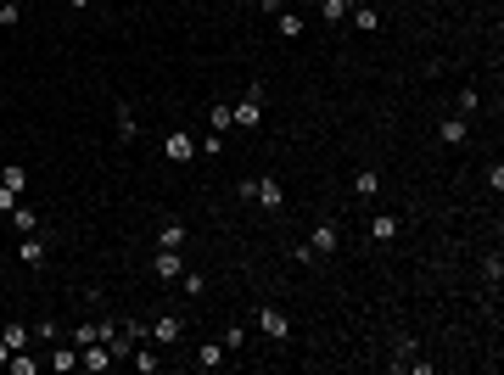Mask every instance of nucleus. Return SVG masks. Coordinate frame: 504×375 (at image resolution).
<instances>
[{
	"mask_svg": "<svg viewBox=\"0 0 504 375\" xmlns=\"http://www.w3.org/2000/svg\"><path fill=\"white\" fill-rule=\"evenodd\" d=\"M0 213H17V191L11 185H0Z\"/></svg>",
	"mask_w": 504,
	"mask_h": 375,
	"instance_id": "c85d7f7f",
	"label": "nucleus"
},
{
	"mask_svg": "<svg viewBox=\"0 0 504 375\" xmlns=\"http://www.w3.org/2000/svg\"><path fill=\"white\" fill-rule=\"evenodd\" d=\"M11 230H17V235H34V230H40V219H34L28 208H17V213H11Z\"/></svg>",
	"mask_w": 504,
	"mask_h": 375,
	"instance_id": "a211bd4d",
	"label": "nucleus"
},
{
	"mask_svg": "<svg viewBox=\"0 0 504 375\" xmlns=\"http://www.w3.org/2000/svg\"><path fill=\"white\" fill-rule=\"evenodd\" d=\"M23 263H45V241H40V235L23 241Z\"/></svg>",
	"mask_w": 504,
	"mask_h": 375,
	"instance_id": "6ab92c4d",
	"label": "nucleus"
},
{
	"mask_svg": "<svg viewBox=\"0 0 504 375\" xmlns=\"http://www.w3.org/2000/svg\"><path fill=\"white\" fill-rule=\"evenodd\" d=\"M51 370H78V347H51Z\"/></svg>",
	"mask_w": 504,
	"mask_h": 375,
	"instance_id": "ddd939ff",
	"label": "nucleus"
},
{
	"mask_svg": "<svg viewBox=\"0 0 504 375\" xmlns=\"http://www.w3.org/2000/svg\"><path fill=\"white\" fill-rule=\"evenodd\" d=\"M252 202H264V208L275 213V208L286 202V191H281V179H258V191H252Z\"/></svg>",
	"mask_w": 504,
	"mask_h": 375,
	"instance_id": "39448f33",
	"label": "nucleus"
},
{
	"mask_svg": "<svg viewBox=\"0 0 504 375\" xmlns=\"http://www.w3.org/2000/svg\"><path fill=\"white\" fill-rule=\"evenodd\" d=\"M0 185H11V191H23V185H28V168H23V162H11V168H0Z\"/></svg>",
	"mask_w": 504,
	"mask_h": 375,
	"instance_id": "2eb2a0df",
	"label": "nucleus"
},
{
	"mask_svg": "<svg viewBox=\"0 0 504 375\" xmlns=\"http://www.w3.org/2000/svg\"><path fill=\"white\" fill-rule=\"evenodd\" d=\"M258 107H264V84H247V101L230 107V118H235L241 129H252V124H258Z\"/></svg>",
	"mask_w": 504,
	"mask_h": 375,
	"instance_id": "f257e3e1",
	"label": "nucleus"
},
{
	"mask_svg": "<svg viewBox=\"0 0 504 375\" xmlns=\"http://www.w3.org/2000/svg\"><path fill=\"white\" fill-rule=\"evenodd\" d=\"M241 342H247V325H230V331H224V347H230V353H241Z\"/></svg>",
	"mask_w": 504,
	"mask_h": 375,
	"instance_id": "b1692460",
	"label": "nucleus"
},
{
	"mask_svg": "<svg viewBox=\"0 0 504 375\" xmlns=\"http://www.w3.org/2000/svg\"><path fill=\"white\" fill-rule=\"evenodd\" d=\"M17 17H23V6H17V0H6V6H0V28H11Z\"/></svg>",
	"mask_w": 504,
	"mask_h": 375,
	"instance_id": "bb28decb",
	"label": "nucleus"
},
{
	"mask_svg": "<svg viewBox=\"0 0 504 375\" xmlns=\"http://www.w3.org/2000/svg\"><path fill=\"white\" fill-rule=\"evenodd\" d=\"M180 280H185V292H191V297H202V292H208V280H202V275H197V269H185V275H180Z\"/></svg>",
	"mask_w": 504,
	"mask_h": 375,
	"instance_id": "5701e85b",
	"label": "nucleus"
},
{
	"mask_svg": "<svg viewBox=\"0 0 504 375\" xmlns=\"http://www.w3.org/2000/svg\"><path fill=\"white\" fill-rule=\"evenodd\" d=\"M78 370H112V353H107V342H90V347H84V353H78Z\"/></svg>",
	"mask_w": 504,
	"mask_h": 375,
	"instance_id": "7ed1b4c3",
	"label": "nucleus"
},
{
	"mask_svg": "<svg viewBox=\"0 0 504 375\" xmlns=\"http://www.w3.org/2000/svg\"><path fill=\"white\" fill-rule=\"evenodd\" d=\"M157 246H168V252H180V246H185V225H163V235H157Z\"/></svg>",
	"mask_w": 504,
	"mask_h": 375,
	"instance_id": "4468645a",
	"label": "nucleus"
},
{
	"mask_svg": "<svg viewBox=\"0 0 504 375\" xmlns=\"http://www.w3.org/2000/svg\"><path fill=\"white\" fill-rule=\"evenodd\" d=\"M118 141H135V112L118 107Z\"/></svg>",
	"mask_w": 504,
	"mask_h": 375,
	"instance_id": "4be33fe9",
	"label": "nucleus"
},
{
	"mask_svg": "<svg viewBox=\"0 0 504 375\" xmlns=\"http://www.w3.org/2000/svg\"><path fill=\"white\" fill-rule=\"evenodd\" d=\"M68 6H90V0H68Z\"/></svg>",
	"mask_w": 504,
	"mask_h": 375,
	"instance_id": "7c9ffc66",
	"label": "nucleus"
},
{
	"mask_svg": "<svg viewBox=\"0 0 504 375\" xmlns=\"http://www.w3.org/2000/svg\"><path fill=\"white\" fill-rule=\"evenodd\" d=\"M208 118H213V129H218V135H224V129H235V118H230V107H213Z\"/></svg>",
	"mask_w": 504,
	"mask_h": 375,
	"instance_id": "a878e982",
	"label": "nucleus"
},
{
	"mask_svg": "<svg viewBox=\"0 0 504 375\" xmlns=\"http://www.w3.org/2000/svg\"><path fill=\"white\" fill-rule=\"evenodd\" d=\"M28 336H34L28 325H6V347H11V353H23V347H28Z\"/></svg>",
	"mask_w": 504,
	"mask_h": 375,
	"instance_id": "dca6fc26",
	"label": "nucleus"
},
{
	"mask_svg": "<svg viewBox=\"0 0 504 375\" xmlns=\"http://www.w3.org/2000/svg\"><path fill=\"white\" fill-rule=\"evenodd\" d=\"M443 141H448V146H465V141H471L465 118H443Z\"/></svg>",
	"mask_w": 504,
	"mask_h": 375,
	"instance_id": "1a4fd4ad",
	"label": "nucleus"
},
{
	"mask_svg": "<svg viewBox=\"0 0 504 375\" xmlns=\"http://www.w3.org/2000/svg\"><path fill=\"white\" fill-rule=\"evenodd\" d=\"M151 275H157V280H180V275H185L180 252H168V246H163V252H157V263H151Z\"/></svg>",
	"mask_w": 504,
	"mask_h": 375,
	"instance_id": "20e7f679",
	"label": "nucleus"
},
{
	"mask_svg": "<svg viewBox=\"0 0 504 375\" xmlns=\"http://www.w3.org/2000/svg\"><path fill=\"white\" fill-rule=\"evenodd\" d=\"M163 151H168L174 162H185V157H197V141H191V135H168V141H163Z\"/></svg>",
	"mask_w": 504,
	"mask_h": 375,
	"instance_id": "6e6552de",
	"label": "nucleus"
},
{
	"mask_svg": "<svg viewBox=\"0 0 504 375\" xmlns=\"http://www.w3.org/2000/svg\"><path fill=\"white\" fill-rule=\"evenodd\" d=\"M303 34V17L297 11H281V40H297Z\"/></svg>",
	"mask_w": 504,
	"mask_h": 375,
	"instance_id": "412c9836",
	"label": "nucleus"
},
{
	"mask_svg": "<svg viewBox=\"0 0 504 375\" xmlns=\"http://www.w3.org/2000/svg\"><path fill=\"white\" fill-rule=\"evenodd\" d=\"M348 11H353V23H359L364 34H370V28H381V11H375V6H359V0H353Z\"/></svg>",
	"mask_w": 504,
	"mask_h": 375,
	"instance_id": "9d476101",
	"label": "nucleus"
},
{
	"mask_svg": "<svg viewBox=\"0 0 504 375\" xmlns=\"http://www.w3.org/2000/svg\"><path fill=\"white\" fill-rule=\"evenodd\" d=\"M353 191H359V196H375V191H381V174H370V168H364L359 179H353Z\"/></svg>",
	"mask_w": 504,
	"mask_h": 375,
	"instance_id": "aec40b11",
	"label": "nucleus"
},
{
	"mask_svg": "<svg viewBox=\"0 0 504 375\" xmlns=\"http://www.w3.org/2000/svg\"><path fill=\"white\" fill-rule=\"evenodd\" d=\"M370 235H375V241H392V235H398V219H392V213H375V219H370Z\"/></svg>",
	"mask_w": 504,
	"mask_h": 375,
	"instance_id": "9b49d317",
	"label": "nucleus"
},
{
	"mask_svg": "<svg viewBox=\"0 0 504 375\" xmlns=\"http://www.w3.org/2000/svg\"><path fill=\"white\" fill-rule=\"evenodd\" d=\"M336 246H342V230H336V225H320V230H314V241H308V252H336Z\"/></svg>",
	"mask_w": 504,
	"mask_h": 375,
	"instance_id": "423d86ee",
	"label": "nucleus"
},
{
	"mask_svg": "<svg viewBox=\"0 0 504 375\" xmlns=\"http://www.w3.org/2000/svg\"><path fill=\"white\" fill-rule=\"evenodd\" d=\"M129 359H135V370H141V375H157V359H151V353H129Z\"/></svg>",
	"mask_w": 504,
	"mask_h": 375,
	"instance_id": "cd10ccee",
	"label": "nucleus"
},
{
	"mask_svg": "<svg viewBox=\"0 0 504 375\" xmlns=\"http://www.w3.org/2000/svg\"><path fill=\"white\" fill-rule=\"evenodd\" d=\"M6 370H17V375H34V370H40V359H17V353H11V359H6Z\"/></svg>",
	"mask_w": 504,
	"mask_h": 375,
	"instance_id": "393cba45",
	"label": "nucleus"
},
{
	"mask_svg": "<svg viewBox=\"0 0 504 375\" xmlns=\"http://www.w3.org/2000/svg\"><path fill=\"white\" fill-rule=\"evenodd\" d=\"M348 6H353V0H320V17H325V23H342Z\"/></svg>",
	"mask_w": 504,
	"mask_h": 375,
	"instance_id": "f3484780",
	"label": "nucleus"
},
{
	"mask_svg": "<svg viewBox=\"0 0 504 375\" xmlns=\"http://www.w3.org/2000/svg\"><path fill=\"white\" fill-rule=\"evenodd\" d=\"M6 359H11V347H6V336H0V364H6Z\"/></svg>",
	"mask_w": 504,
	"mask_h": 375,
	"instance_id": "c756f323",
	"label": "nucleus"
},
{
	"mask_svg": "<svg viewBox=\"0 0 504 375\" xmlns=\"http://www.w3.org/2000/svg\"><path fill=\"white\" fill-rule=\"evenodd\" d=\"M258 331H264L269 342H286V336H291V319L281 314V308H258Z\"/></svg>",
	"mask_w": 504,
	"mask_h": 375,
	"instance_id": "f03ea898",
	"label": "nucleus"
},
{
	"mask_svg": "<svg viewBox=\"0 0 504 375\" xmlns=\"http://www.w3.org/2000/svg\"><path fill=\"white\" fill-rule=\"evenodd\" d=\"M180 331H185V319H180V314H163V319L151 325V336H157V342H180Z\"/></svg>",
	"mask_w": 504,
	"mask_h": 375,
	"instance_id": "0eeeda50",
	"label": "nucleus"
},
{
	"mask_svg": "<svg viewBox=\"0 0 504 375\" xmlns=\"http://www.w3.org/2000/svg\"><path fill=\"white\" fill-rule=\"evenodd\" d=\"M218 364H224V347H218V342L197 347V370H218Z\"/></svg>",
	"mask_w": 504,
	"mask_h": 375,
	"instance_id": "f8f14e48",
	"label": "nucleus"
}]
</instances>
